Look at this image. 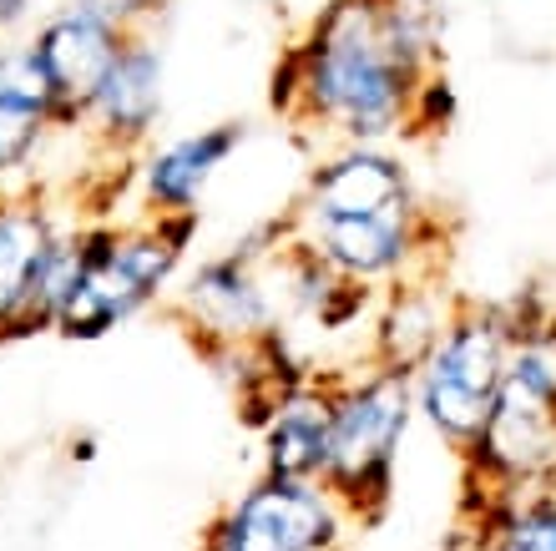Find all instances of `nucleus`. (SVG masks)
Wrapping results in <instances>:
<instances>
[{
	"mask_svg": "<svg viewBox=\"0 0 556 551\" xmlns=\"http://www.w3.org/2000/svg\"><path fill=\"white\" fill-rule=\"evenodd\" d=\"M451 299H455L451 278H405L395 289H384L380 304H375V320H369L365 360L415 379V370L430 360V349L445 334Z\"/></svg>",
	"mask_w": 556,
	"mask_h": 551,
	"instance_id": "nucleus-14",
	"label": "nucleus"
},
{
	"mask_svg": "<svg viewBox=\"0 0 556 551\" xmlns=\"http://www.w3.org/2000/svg\"><path fill=\"white\" fill-rule=\"evenodd\" d=\"M334 395V440L324 491L339 501L350 526H380L395 501L400 450L415 430V379L380 364L329 370Z\"/></svg>",
	"mask_w": 556,
	"mask_h": 551,
	"instance_id": "nucleus-5",
	"label": "nucleus"
},
{
	"mask_svg": "<svg viewBox=\"0 0 556 551\" xmlns=\"http://www.w3.org/2000/svg\"><path fill=\"white\" fill-rule=\"evenodd\" d=\"M516 349V320L506 299H481V293L455 289L451 320L430 360L415 370V421L430 425L435 440L455 461L481 436L491 421Z\"/></svg>",
	"mask_w": 556,
	"mask_h": 551,
	"instance_id": "nucleus-7",
	"label": "nucleus"
},
{
	"mask_svg": "<svg viewBox=\"0 0 556 551\" xmlns=\"http://www.w3.org/2000/svg\"><path fill=\"white\" fill-rule=\"evenodd\" d=\"M289 238H293V218L278 213V218L249 228L243 238H233L223 253L203 259L162 299L167 314L188 329V339L213 364L238 354V349L258 345L268 334H283L289 314H283L274 259Z\"/></svg>",
	"mask_w": 556,
	"mask_h": 551,
	"instance_id": "nucleus-6",
	"label": "nucleus"
},
{
	"mask_svg": "<svg viewBox=\"0 0 556 551\" xmlns=\"http://www.w3.org/2000/svg\"><path fill=\"white\" fill-rule=\"evenodd\" d=\"M299 243L359 289H395L405 278H451L460 218L420 198L410 167L390 147H339L308 167L289 208Z\"/></svg>",
	"mask_w": 556,
	"mask_h": 551,
	"instance_id": "nucleus-2",
	"label": "nucleus"
},
{
	"mask_svg": "<svg viewBox=\"0 0 556 551\" xmlns=\"http://www.w3.org/2000/svg\"><path fill=\"white\" fill-rule=\"evenodd\" d=\"M66 228L56 223L41 192H0V345L26 339V320L36 309L41 278L56 259Z\"/></svg>",
	"mask_w": 556,
	"mask_h": 551,
	"instance_id": "nucleus-12",
	"label": "nucleus"
},
{
	"mask_svg": "<svg viewBox=\"0 0 556 551\" xmlns=\"http://www.w3.org/2000/svg\"><path fill=\"white\" fill-rule=\"evenodd\" d=\"M162 102H167V51L152 30H132L106 87L87 107L81 137L106 162L137 167V158L152 147V132L162 122Z\"/></svg>",
	"mask_w": 556,
	"mask_h": 551,
	"instance_id": "nucleus-10",
	"label": "nucleus"
},
{
	"mask_svg": "<svg viewBox=\"0 0 556 551\" xmlns=\"http://www.w3.org/2000/svg\"><path fill=\"white\" fill-rule=\"evenodd\" d=\"M274 112L339 147L435 142L455 122V87L384 30L369 0H329L274 66Z\"/></svg>",
	"mask_w": 556,
	"mask_h": 551,
	"instance_id": "nucleus-1",
	"label": "nucleus"
},
{
	"mask_svg": "<svg viewBox=\"0 0 556 551\" xmlns=\"http://www.w3.org/2000/svg\"><path fill=\"white\" fill-rule=\"evenodd\" d=\"M5 46H11V41H0V61H5Z\"/></svg>",
	"mask_w": 556,
	"mask_h": 551,
	"instance_id": "nucleus-19",
	"label": "nucleus"
},
{
	"mask_svg": "<svg viewBox=\"0 0 556 551\" xmlns=\"http://www.w3.org/2000/svg\"><path fill=\"white\" fill-rule=\"evenodd\" d=\"M81 238V274L56 314L61 339H106L127 320L162 304L177 284V268L198 238L192 218H137V223H76Z\"/></svg>",
	"mask_w": 556,
	"mask_h": 551,
	"instance_id": "nucleus-4",
	"label": "nucleus"
},
{
	"mask_svg": "<svg viewBox=\"0 0 556 551\" xmlns=\"http://www.w3.org/2000/svg\"><path fill=\"white\" fill-rule=\"evenodd\" d=\"M127 36L132 30H122L117 21H106V15H97L91 5H76V0H51L41 21L21 36V46L36 57L41 76L51 82L66 132H81L87 107L106 87Z\"/></svg>",
	"mask_w": 556,
	"mask_h": 551,
	"instance_id": "nucleus-9",
	"label": "nucleus"
},
{
	"mask_svg": "<svg viewBox=\"0 0 556 551\" xmlns=\"http://www.w3.org/2000/svg\"><path fill=\"white\" fill-rule=\"evenodd\" d=\"M249 142L243 122H213V127L182 132L173 142L147 147L137 158V198L147 218H192L213 177L228 167L238 147Z\"/></svg>",
	"mask_w": 556,
	"mask_h": 551,
	"instance_id": "nucleus-11",
	"label": "nucleus"
},
{
	"mask_svg": "<svg viewBox=\"0 0 556 551\" xmlns=\"http://www.w3.org/2000/svg\"><path fill=\"white\" fill-rule=\"evenodd\" d=\"M344 511L319 480H249L228 506L213 511L198 551H339L344 547Z\"/></svg>",
	"mask_w": 556,
	"mask_h": 551,
	"instance_id": "nucleus-8",
	"label": "nucleus"
},
{
	"mask_svg": "<svg viewBox=\"0 0 556 551\" xmlns=\"http://www.w3.org/2000/svg\"><path fill=\"white\" fill-rule=\"evenodd\" d=\"M445 551H556V491L521 501H460Z\"/></svg>",
	"mask_w": 556,
	"mask_h": 551,
	"instance_id": "nucleus-16",
	"label": "nucleus"
},
{
	"mask_svg": "<svg viewBox=\"0 0 556 551\" xmlns=\"http://www.w3.org/2000/svg\"><path fill=\"white\" fill-rule=\"evenodd\" d=\"M76 5H91L97 15L117 21L122 30H152V15L167 11V0H76Z\"/></svg>",
	"mask_w": 556,
	"mask_h": 551,
	"instance_id": "nucleus-17",
	"label": "nucleus"
},
{
	"mask_svg": "<svg viewBox=\"0 0 556 551\" xmlns=\"http://www.w3.org/2000/svg\"><path fill=\"white\" fill-rule=\"evenodd\" d=\"M339 551H344V547H339Z\"/></svg>",
	"mask_w": 556,
	"mask_h": 551,
	"instance_id": "nucleus-20",
	"label": "nucleus"
},
{
	"mask_svg": "<svg viewBox=\"0 0 556 551\" xmlns=\"http://www.w3.org/2000/svg\"><path fill=\"white\" fill-rule=\"evenodd\" d=\"M329 440H334V395H329V370L289 390L258 425V450H264V476L283 480H319L329 471Z\"/></svg>",
	"mask_w": 556,
	"mask_h": 551,
	"instance_id": "nucleus-13",
	"label": "nucleus"
},
{
	"mask_svg": "<svg viewBox=\"0 0 556 551\" xmlns=\"http://www.w3.org/2000/svg\"><path fill=\"white\" fill-rule=\"evenodd\" d=\"M51 132H66L51 82L41 76L26 46L11 41L0 61V192H15V183L41 158Z\"/></svg>",
	"mask_w": 556,
	"mask_h": 551,
	"instance_id": "nucleus-15",
	"label": "nucleus"
},
{
	"mask_svg": "<svg viewBox=\"0 0 556 551\" xmlns=\"http://www.w3.org/2000/svg\"><path fill=\"white\" fill-rule=\"evenodd\" d=\"M41 15H46V0H0V41L30 30V21H41Z\"/></svg>",
	"mask_w": 556,
	"mask_h": 551,
	"instance_id": "nucleus-18",
	"label": "nucleus"
},
{
	"mask_svg": "<svg viewBox=\"0 0 556 551\" xmlns=\"http://www.w3.org/2000/svg\"><path fill=\"white\" fill-rule=\"evenodd\" d=\"M556 491V304L521 334L496 410L460 455V501H521Z\"/></svg>",
	"mask_w": 556,
	"mask_h": 551,
	"instance_id": "nucleus-3",
	"label": "nucleus"
}]
</instances>
